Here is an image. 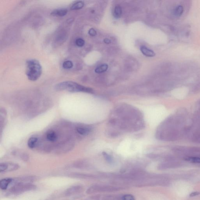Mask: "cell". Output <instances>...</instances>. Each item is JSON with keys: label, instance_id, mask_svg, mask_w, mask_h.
<instances>
[{"label": "cell", "instance_id": "obj_18", "mask_svg": "<svg viewBox=\"0 0 200 200\" xmlns=\"http://www.w3.org/2000/svg\"><path fill=\"white\" fill-rule=\"evenodd\" d=\"M187 161L193 163H200V157H188L186 159Z\"/></svg>", "mask_w": 200, "mask_h": 200}, {"label": "cell", "instance_id": "obj_22", "mask_svg": "<svg viewBox=\"0 0 200 200\" xmlns=\"http://www.w3.org/2000/svg\"><path fill=\"white\" fill-rule=\"evenodd\" d=\"M103 155L104 157L106 159V160L108 161V162L110 163H111L112 162L113 160L112 158H111L110 156L106 152L103 153Z\"/></svg>", "mask_w": 200, "mask_h": 200}, {"label": "cell", "instance_id": "obj_16", "mask_svg": "<svg viewBox=\"0 0 200 200\" xmlns=\"http://www.w3.org/2000/svg\"><path fill=\"white\" fill-rule=\"evenodd\" d=\"M108 66L106 64H102L96 68L95 72L98 74L106 72L108 69Z\"/></svg>", "mask_w": 200, "mask_h": 200}, {"label": "cell", "instance_id": "obj_14", "mask_svg": "<svg viewBox=\"0 0 200 200\" xmlns=\"http://www.w3.org/2000/svg\"><path fill=\"white\" fill-rule=\"evenodd\" d=\"M183 12V7L181 5L178 6L174 10V14L175 17H180Z\"/></svg>", "mask_w": 200, "mask_h": 200}, {"label": "cell", "instance_id": "obj_2", "mask_svg": "<svg viewBox=\"0 0 200 200\" xmlns=\"http://www.w3.org/2000/svg\"><path fill=\"white\" fill-rule=\"evenodd\" d=\"M42 71L41 64L38 60L31 59L27 61L26 74L28 79L30 80H37L40 77Z\"/></svg>", "mask_w": 200, "mask_h": 200}, {"label": "cell", "instance_id": "obj_12", "mask_svg": "<svg viewBox=\"0 0 200 200\" xmlns=\"http://www.w3.org/2000/svg\"><path fill=\"white\" fill-rule=\"evenodd\" d=\"M140 50L144 55L148 57H153L155 55V53L152 50L148 49L145 46L141 47Z\"/></svg>", "mask_w": 200, "mask_h": 200}, {"label": "cell", "instance_id": "obj_4", "mask_svg": "<svg viewBox=\"0 0 200 200\" xmlns=\"http://www.w3.org/2000/svg\"><path fill=\"white\" fill-rule=\"evenodd\" d=\"M19 168V165L11 162L2 163L0 164V172H9L16 171Z\"/></svg>", "mask_w": 200, "mask_h": 200}, {"label": "cell", "instance_id": "obj_8", "mask_svg": "<svg viewBox=\"0 0 200 200\" xmlns=\"http://www.w3.org/2000/svg\"><path fill=\"white\" fill-rule=\"evenodd\" d=\"M68 10L65 8L56 9L51 12V15L54 16L63 17L67 13Z\"/></svg>", "mask_w": 200, "mask_h": 200}, {"label": "cell", "instance_id": "obj_17", "mask_svg": "<svg viewBox=\"0 0 200 200\" xmlns=\"http://www.w3.org/2000/svg\"><path fill=\"white\" fill-rule=\"evenodd\" d=\"M122 14V10L121 7L119 6H117L115 7L114 9L113 15L116 18H119L121 17Z\"/></svg>", "mask_w": 200, "mask_h": 200}, {"label": "cell", "instance_id": "obj_23", "mask_svg": "<svg viewBox=\"0 0 200 200\" xmlns=\"http://www.w3.org/2000/svg\"><path fill=\"white\" fill-rule=\"evenodd\" d=\"M88 33L92 37L95 36L97 35L96 31L93 28H91L89 30V31H88Z\"/></svg>", "mask_w": 200, "mask_h": 200}, {"label": "cell", "instance_id": "obj_25", "mask_svg": "<svg viewBox=\"0 0 200 200\" xmlns=\"http://www.w3.org/2000/svg\"><path fill=\"white\" fill-rule=\"evenodd\" d=\"M198 194H199V193L198 192H195L193 193L192 194H191L190 196H191L193 197L195 196L198 195Z\"/></svg>", "mask_w": 200, "mask_h": 200}, {"label": "cell", "instance_id": "obj_7", "mask_svg": "<svg viewBox=\"0 0 200 200\" xmlns=\"http://www.w3.org/2000/svg\"><path fill=\"white\" fill-rule=\"evenodd\" d=\"M13 179L7 178L1 179L0 181V188L3 190H6L13 182Z\"/></svg>", "mask_w": 200, "mask_h": 200}, {"label": "cell", "instance_id": "obj_3", "mask_svg": "<svg viewBox=\"0 0 200 200\" xmlns=\"http://www.w3.org/2000/svg\"><path fill=\"white\" fill-rule=\"evenodd\" d=\"M36 186L32 183H18L13 184L9 190L10 192L13 195H19L27 191L36 189Z\"/></svg>", "mask_w": 200, "mask_h": 200}, {"label": "cell", "instance_id": "obj_11", "mask_svg": "<svg viewBox=\"0 0 200 200\" xmlns=\"http://www.w3.org/2000/svg\"><path fill=\"white\" fill-rule=\"evenodd\" d=\"M46 139L50 142H55L58 138L56 133L53 131H48L47 133Z\"/></svg>", "mask_w": 200, "mask_h": 200}, {"label": "cell", "instance_id": "obj_10", "mask_svg": "<svg viewBox=\"0 0 200 200\" xmlns=\"http://www.w3.org/2000/svg\"><path fill=\"white\" fill-rule=\"evenodd\" d=\"M68 177H70V178L84 179L91 178L92 177L90 175L84 174L79 173H72L68 174Z\"/></svg>", "mask_w": 200, "mask_h": 200}, {"label": "cell", "instance_id": "obj_24", "mask_svg": "<svg viewBox=\"0 0 200 200\" xmlns=\"http://www.w3.org/2000/svg\"><path fill=\"white\" fill-rule=\"evenodd\" d=\"M104 42L106 44H110L111 43L110 40L108 38H105V39L104 40Z\"/></svg>", "mask_w": 200, "mask_h": 200}, {"label": "cell", "instance_id": "obj_21", "mask_svg": "<svg viewBox=\"0 0 200 200\" xmlns=\"http://www.w3.org/2000/svg\"><path fill=\"white\" fill-rule=\"evenodd\" d=\"M122 200H135L133 196L131 194H125L122 197Z\"/></svg>", "mask_w": 200, "mask_h": 200}, {"label": "cell", "instance_id": "obj_5", "mask_svg": "<svg viewBox=\"0 0 200 200\" xmlns=\"http://www.w3.org/2000/svg\"><path fill=\"white\" fill-rule=\"evenodd\" d=\"M117 189L116 188L109 187H101L94 186L87 190V192L88 194H91L99 191H111L117 190Z\"/></svg>", "mask_w": 200, "mask_h": 200}, {"label": "cell", "instance_id": "obj_13", "mask_svg": "<svg viewBox=\"0 0 200 200\" xmlns=\"http://www.w3.org/2000/svg\"><path fill=\"white\" fill-rule=\"evenodd\" d=\"M38 139L37 137H31L28 141V145L29 148L31 149L35 148L38 143Z\"/></svg>", "mask_w": 200, "mask_h": 200}, {"label": "cell", "instance_id": "obj_1", "mask_svg": "<svg viewBox=\"0 0 200 200\" xmlns=\"http://www.w3.org/2000/svg\"><path fill=\"white\" fill-rule=\"evenodd\" d=\"M55 88L57 91L66 90L71 92H83L90 93L93 92L91 88L70 81L59 83L56 85Z\"/></svg>", "mask_w": 200, "mask_h": 200}, {"label": "cell", "instance_id": "obj_15", "mask_svg": "<svg viewBox=\"0 0 200 200\" xmlns=\"http://www.w3.org/2000/svg\"><path fill=\"white\" fill-rule=\"evenodd\" d=\"M84 6V3L82 1H78L75 3L73 4L71 7V9L72 10H78L82 9Z\"/></svg>", "mask_w": 200, "mask_h": 200}, {"label": "cell", "instance_id": "obj_20", "mask_svg": "<svg viewBox=\"0 0 200 200\" xmlns=\"http://www.w3.org/2000/svg\"><path fill=\"white\" fill-rule=\"evenodd\" d=\"M75 44L78 46L82 47L85 45V41L82 38H78L75 41Z\"/></svg>", "mask_w": 200, "mask_h": 200}, {"label": "cell", "instance_id": "obj_6", "mask_svg": "<svg viewBox=\"0 0 200 200\" xmlns=\"http://www.w3.org/2000/svg\"><path fill=\"white\" fill-rule=\"evenodd\" d=\"M83 187L81 185H75L70 187L65 191V195L66 196H71L80 193L82 192Z\"/></svg>", "mask_w": 200, "mask_h": 200}, {"label": "cell", "instance_id": "obj_9", "mask_svg": "<svg viewBox=\"0 0 200 200\" xmlns=\"http://www.w3.org/2000/svg\"><path fill=\"white\" fill-rule=\"evenodd\" d=\"M77 132L82 136H86L91 131V128L87 126H81L77 128Z\"/></svg>", "mask_w": 200, "mask_h": 200}, {"label": "cell", "instance_id": "obj_19", "mask_svg": "<svg viewBox=\"0 0 200 200\" xmlns=\"http://www.w3.org/2000/svg\"><path fill=\"white\" fill-rule=\"evenodd\" d=\"M73 66L72 61H65L63 64V67L65 69H70Z\"/></svg>", "mask_w": 200, "mask_h": 200}]
</instances>
